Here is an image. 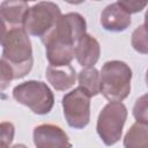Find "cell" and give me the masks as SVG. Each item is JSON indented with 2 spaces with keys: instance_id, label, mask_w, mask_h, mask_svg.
Returning a JSON list of instances; mask_svg holds the SVG:
<instances>
[{
  "instance_id": "obj_1",
  "label": "cell",
  "mask_w": 148,
  "mask_h": 148,
  "mask_svg": "<svg viewBox=\"0 0 148 148\" xmlns=\"http://www.w3.org/2000/svg\"><path fill=\"white\" fill-rule=\"evenodd\" d=\"M86 20L79 13H68L59 17L53 29L42 38L51 66L71 65L76 45L86 34Z\"/></svg>"
},
{
  "instance_id": "obj_2",
  "label": "cell",
  "mask_w": 148,
  "mask_h": 148,
  "mask_svg": "<svg viewBox=\"0 0 148 148\" xmlns=\"http://www.w3.org/2000/svg\"><path fill=\"white\" fill-rule=\"evenodd\" d=\"M0 45L2 58L7 61L13 72L14 79L25 76L32 68V47L24 25L0 27Z\"/></svg>"
},
{
  "instance_id": "obj_3",
  "label": "cell",
  "mask_w": 148,
  "mask_h": 148,
  "mask_svg": "<svg viewBox=\"0 0 148 148\" xmlns=\"http://www.w3.org/2000/svg\"><path fill=\"white\" fill-rule=\"evenodd\" d=\"M132 69L120 60L106 61L99 73V92L110 102L124 101L131 91Z\"/></svg>"
},
{
  "instance_id": "obj_4",
  "label": "cell",
  "mask_w": 148,
  "mask_h": 148,
  "mask_svg": "<svg viewBox=\"0 0 148 148\" xmlns=\"http://www.w3.org/2000/svg\"><path fill=\"white\" fill-rule=\"evenodd\" d=\"M14 99L28 106L36 114L49 113L54 104V96L46 83L42 81H25L13 89Z\"/></svg>"
},
{
  "instance_id": "obj_5",
  "label": "cell",
  "mask_w": 148,
  "mask_h": 148,
  "mask_svg": "<svg viewBox=\"0 0 148 148\" xmlns=\"http://www.w3.org/2000/svg\"><path fill=\"white\" fill-rule=\"evenodd\" d=\"M127 118V109L123 103H108L98 114L97 133L106 146L117 143L123 134Z\"/></svg>"
},
{
  "instance_id": "obj_6",
  "label": "cell",
  "mask_w": 148,
  "mask_h": 148,
  "mask_svg": "<svg viewBox=\"0 0 148 148\" xmlns=\"http://www.w3.org/2000/svg\"><path fill=\"white\" fill-rule=\"evenodd\" d=\"M60 16L61 12L58 5L49 1L38 2L29 7L24 18V29L27 34L44 38L53 29Z\"/></svg>"
},
{
  "instance_id": "obj_7",
  "label": "cell",
  "mask_w": 148,
  "mask_h": 148,
  "mask_svg": "<svg viewBox=\"0 0 148 148\" xmlns=\"http://www.w3.org/2000/svg\"><path fill=\"white\" fill-rule=\"evenodd\" d=\"M64 116L73 128H83L90 120V96L80 87L62 97Z\"/></svg>"
},
{
  "instance_id": "obj_8",
  "label": "cell",
  "mask_w": 148,
  "mask_h": 148,
  "mask_svg": "<svg viewBox=\"0 0 148 148\" xmlns=\"http://www.w3.org/2000/svg\"><path fill=\"white\" fill-rule=\"evenodd\" d=\"M36 148H72L65 131L53 124H42L34 128Z\"/></svg>"
},
{
  "instance_id": "obj_9",
  "label": "cell",
  "mask_w": 148,
  "mask_h": 148,
  "mask_svg": "<svg viewBox=\"0 0 148 148\" xmlns=\"http://www.w3.org/2000/svg\"><path fill=\"white\" fill-rule=\"evenodd\" d=\"M131 22V15L118 2L108 5L101 14V24L108 31H124Z\"/></svg>"
},
{
  "instance_id": "obj_10",
  "label": "cell",
  "mask_w": 148,
  "mask_h": 148,
  "mask_svg": "<svg viewBox=\"0 0 148 148\" xmlns=\"http://www.w3.org/2000/svg\"><path fill=\"white\" fill-rule=\"evenodd\" d=\"M99 54L101 46L98 40L86 32L80 38L75 49L74 57L76 58L77 62L83 67H92L99 59Z\"/></svg>"
},
{
  "instance_id": "obj_11",
  "label": "cell",
  "mask_w": 148,
  "mask_h": 148,
  "mask_svg": "<svg viewBox=\"0 0 148 148\" xmlns=\"http://www.w3.org/2000/svg\"><path fill=\"white\" fill-rule=\"evenodd\" d=\"M29 5L25 1H3L0 5V27L24 25Z\"/></svg>"
},
{
  "instance_id": "obj_12",
  "label": "cell",
  "mask_w": 148,
  "mask_h": 148,
  "mask_svg": "<svg viewBox=\"0 0 148 148\" xmlns=\"http://www.w3.org/2000/svg\"><path fill=\"white\" fill-rule=\"evenodd\" d=\"M46 79L56 90L65 91L75 83L76 72L72 65L61 67H54L50 65L46 68Z\"/></svg>"
},
{
  "instance_id": "obj_13",
  "label": "cell",
  "mask_w": 148,
  "mask_h": 148,
  "mask_svg": "<svg viewBox=\"0 0 148 148\" xmlns=\"http://www.w3.org/2000/svg\"><path fill=\"white\" fill-rule=\"evenodd\" d=\"M125 148H148V124L134 123L124 138Z\"/></svg>"
},
{
  "instance_id": "obj_14",
  "label": "cell",
  "mask_w": 148,
  "mask_h": 148,
  "mask_svg": "<svg viewBox=\"0 0 148 148\" xmlns=\"http://www.w3.org/2000/svg\"><path fill=\"white\" fill-rule=\"evenodd\" d=\"M79 87L90 97L99 94V73L95 67H86L79 73Z\"/></svg>"
},
{
  "instance_id": "obj_15",
  "label": "cell",
  "mask_w": 148,
  "mask_h": 148,
  "mask_svg": "<svg viewBox=\"0 0 148 148\" xmlns=\"http://www.w3.org/2000/svg\"><path fill=\"white\" fill-rule=\"evenodd\" d=\"M132 46L134 47L135 51L146 54L148 52V46H147V29L146 24L143 23L142 25L138 27L133 34H132Z\"/></svg>"
},
{
  "instance_id": "obj_16",
  "label": "cell",
  "mask_w": 148,
  "mask_h": 148,
  "mask_svg": "<svg viewBox=\"0 0 148 148\" xmlns=\"http://www.w3.org/2000/svg\"><path fill=\"white\" fill-rule=\"evenodd\" d=\"M12 80H14V72L10 65L3 59H0V92L9 87Z\"/></svg>"
},
{
  "instance_id": "obj_17",
  "label": "cell",
  "mask_w": 148,
  "mask_h": 148,
  "mask_svg": "<svg viewBox=\"0 0 148 148\" xmlns=\"http://www.w3.org/2000/svg\"><path fill=\"white\" fill-rule=\"evenodd\" d=\"M133 116L138 123L148 124V116H147V95L141 96L138 98L134 108H133Z\"/></svg>"
},
{
  "instance_id": "obj_18",
  "label": "cell",
  "mask_w": 148,
  "mask_h": 148,
  "mask_svg": "<svg viewBox=\"0 0 148 148\" xmlns=\"http://www.w3.org/2000/svg\"><path fill=\"white\" fill-rule=\"evenodd\" d=\"M15 134V127L9 121L0 123V141H3L8 145H10L14 140Z\"/></svg>"
},
{
  "instance_id": "obj_19",
  "label": "cell",
  "mask_w": 148,
  "mask_h": 148,
  "mask_svg": "<svg viewBox=\"0 0 148 148\" xmlns=\"http://www.w3.org/2000/svg\"><path fill=\"white\" fill-rule=\"evenodd\" d=\"M118 3H119L130 15L142 10V9L147 6V2H146V1H118Z\"/></svg>"
},
{
  "instance_id": "obj_20",
  "label": "cell",
  "mask_w": 148,
  "mask_h": 148,
  "mask_svg": "<svg viewBox=\"0 0 148 148\" xmlns=\"http://www.w3.org/2000/svg\"><path fill=\"white\" fill-rule=\"evenodd\" d=\"M9 146H10V145H8V143H6V142H3V141H0V148H10Z\"/></svg>"
},
{
  "instance_id": "obj_21",
  "label": "cell",
  "mask_w": 148,
  "mask_h": 148,
  "mask_svg": "<svg viewBox=\"0 0 148 148\" xmlns=\"http://www.w3.org/2000/svg\"><path fill=\"white\" fill-rule=\"evenodd\" d=\"M12 148H28V147H27V146H24V145H22V143H17V145L13 146Z\"/></svg>"
}]
</instances>
